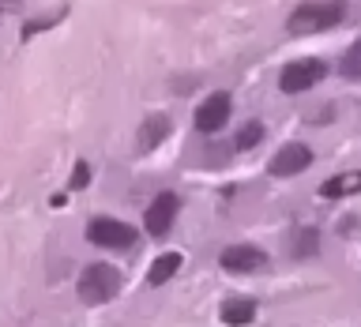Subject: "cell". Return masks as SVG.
I'll use <instances>...</instances> for the list:
<instances>
[{
  "label": "cell",
  "instance_id": "1",
  "mask_svg": "<svg viewBox=\"0 0 361 327\" xmlns=\"http://www.w3.org/2000/svg\"><path fill=\"white\" fill-rule=\"evenodd\" d=\"M343 16H346V4H343V0H312V4L293 8L286 30H290V34H320V30L338 27V23H343Z\"/></svg>",
  "mask_w": 361,
  "mask_h": 327
},
{
  "label": "cell",
  "instance_id": "2",
  "mask_svg": "<svg viewBox=\"0 0 361 327\" xmlns=\"http://www.w3.org/2000/svg\"><path fill=\"white\" fill-rule=\"evenodd\" d=\"M75 290L87 304H106V301L117 297V290H121V271L109 267V264H90L83 275H79Z\"/></svg>",
  "mask_w": 361,
  "mask_h": 327
},
{
  "label": "cell",
  "instance_id": "3",
  "mask_svg": "<svg viewBox=\"0 0 361 327\" xmlns=\"http://www.w3.org/2000/svg\"><path fill=\"white\" fill-rule=\"evenodd\" d=\"M87 241L98 248H132L135 245V230L117 218H94L87 226Z\"/></svg>",
  "mask_w": 361,
  "mask_h": 327
},
{
  "label": "cell",
  "instance_id": "4",
  "mask_svg": "<svg viewBox=\"0 0 361 327\" xmlns=\"http://www.w3.org/2000/svg\"><path fill=\"white\" fill-rule=\"evenodd\" d=\"M324 75H327V68H324L320 61H293V64L282 68L279 87L286 90V94H298V90H309V87H316Z\"/></svg>",
  "mask_w": 361,
  "mask_h": 327
},
{
  "label": "cell",
  "instance_id": "5",
  "mask_svg": "<svg viewBox=\"0 0 361 327\" xmlns=\"http://www.w3.org/2000/svg\"><path fill=\"white\" fill-rule=\"evenodd\" d=\"M177 196L173 192H162L158 199H151V207H147V214H143V226H147V233L151 237H166L169 233V226H173V218H177Z\"/></svg>",
  "mask_w": 361,
  "mask_h": 327
},
{
  "label": "cell",
  "instance_id": "6",
  "mask_svg": "<svg viewBox=\"0 0 361 327\" xmlns=\"http://www.w3.org/2000/svg\"><path fill=\"white\" fill-rule=\"evenodd\" d=\"M264 264H267V256L252 245H230L222 252V267L233 271V275H248V271H259Z\"/></svg>",
  "mask_w": 361,
  "mask_h": 327
},
{
  "label": "cell",
  "instance_id": "7",
  "mask_svg": "<svg viewBox=\"0 0 361 327\" xmlns=\"http://www.w3.org/2000/svg\"><path fill=\"white\" fill-rule=\"evenodd\" d=\"M226 117H230V94H211V98H203L200 101V109H196V128L200 132H219Z\"/></svg>",
  "mask_w": 361,
  "mask_h": 327
},
{
  "label": "cell",
  "instance_id": "8",
  "mask_svg": "<svg viewBox=\"0 0 361 327\" xmlns=\"http://www.w3.org/2000/svg\"><path fill=\"white\" fill-rule=\"evenodd\" d=\"M309 162H312L309 147H305V143H286L275 154V162H271V173H275V177H293V173H301Z\"/></svg>",
  "mask_w": 361,
  "mask_h": 327
},
{
  "label": "cell",
  "instance_id": "9",
  "mask_svg": "<svg viewBox=\"0 0 361 327\" xmlns=\"http://www.w3.org/2000/svg\"><path fill=\"white\" fill-rule=\"evenodd\" d=\"M219 320L222 323H230V327H241V323H252L256 320V304L248 301V297H230L222 304V312H219Z\"/></svg>",
  "mask_w": 361,
  "mask_h": 327
},
{
  "label": "cell",
  "instance_id": "10",
  "mask_svg": "<svg viewBox=\"0 0 361 327\" xmlns=\"http://www.w3.org/2000/svg\"><path fill=\"white\" fill-rule=\"evenodd\" d=\"M180 271V252H162L151 264V275H147V282H151V286H166L169 278H173Z\"/></svg>",
  "mask_w": 361,
  "mask_h": 327
},
{
  "label": "cell",
  "instance_id": "11",
  "mask_svg": "<svg viewBox=\"0 0 361 327\" xmlns=\"http://www.w3.org/2000/svg\"><path fill=\"white\" fill-rule=\"evenodd\" d=\"M350 192H361V173H338L320 185L324 199H338V196H350Z\"/></svg>",
  "mask_w": 361,
  "mask_h": 327
},
{
  "label": "cell",
  "instance_id": "12",
  "mask_svg": "<svg viewBox=\"0 0 361 327\" xmlns=\"http://www.w3.org/2000/svg\"><path fill=\"white\" fill-rule=\"evenodd\" d=\"M169 135V121L166 117H151V121H143V128H140V151H154L158 143H162Z\"/></svg>",
  "mask_w": 361,
  "mask_h": 327
},
{
  "label": "cell",
  "instance_id": "13",
  "mask_svg": "<svg viewBox=\"0 0 361 327\" xmlns=\"http://www.w3.org/2000/svg\"><path fill=\"white\" fill-rule=\"evenodd\" d=\"M316 248H320V233L312 230V226H305V230H298L290 237V252L305 259V256H316Z\"/></svg>",
  "mask_w": 361,
  "mask_h": 327
},
{
  "label": "cell",
  "instance_id": "14",
  "mask_svg": "<svg viewBox=\"0 0 361 327\" xmlns=\"http://www.w3.org/2000/svg\"><path fill=\"white\" fill-rule=\"evenodd\" d=\"M338 72L346 79H361V42H354L350 49L343 53V64H338Z\"/></svg>",
  "mask_w": 361,
  "mask_h": 327
},
{
  "label": "cell",
  "instance_id": "15",
  "mask_svg": "<svg viewBox=\"0 0 361 327\" xmlns=\"http://www.w3.org/2000/svg\"><path fill=\"white\" fill-rule=\"evenodd\" d=\"M259 135H264V124H259V121H252V124H245V128L241 132H237V151H252V147L259 143Z\"/></svg>",
  "mask_w": 361,
  "mask_h": 327
},
{
  "label": "cell",
  "instance_id": "16",
  "mask_svg": "<svg viewBox=\"0 0 361 327\" xmlns=\"http://www.w3.org/2000/svg\"><path fill=\"white\" fill-rule=\"evenodd\" d=\"M87 180H90V166H87V162H79V166H75V173H72V188H87Z\"/></svg>",
  "mask_w": 361,
  "mask_h": 327
},
{
  "label": "cell",
  "instance_id": "17",
  "mask_svg": "<svg viewBox=\"0 0 361 327\" xmlns=\"http://www.w3.org/2000/svg\"><path fill=\"white\" fill-rule=\"evenodd\" d=\"M56 23V16H45V19H38V23H27L23 27V38H30V34H38V30H45V27H53Z\"/></svg>",
  "mask_w": 361,
  "mask_h": 327
}]
</instances>
